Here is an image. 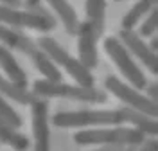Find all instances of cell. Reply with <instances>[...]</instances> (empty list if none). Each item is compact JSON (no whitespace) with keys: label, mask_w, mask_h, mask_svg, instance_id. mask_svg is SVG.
<instances>
[{"label":"cell","mask_w":158,"mask_h":151,"mask_svg":"<svg viewBox=\"0 0 158 151\" xmlns=\"http://www.w3.org/2000/svg\"><path fill=\"white\" fill-rule=\"evenodd\" d=\"M115 2H120V0H115Z\"/></svg>","instance_id":"f1b7e54d"},{"label":"cell","mask_w":158,"mask_h":151,"mask_svg":"<svg viewBox=\"0 0 158 151\" xmlns=\"http://www.w3.org/2000/svg\"><path fill=\"white\" fill-rule=\"evenodd\" d=\"M118 41L128 49V52H131L133 56H137L138 60L146 65L151 74H156L158 72V60H156V54H153L149 50L148 43L138 36L133 29H122L120 34H118Z\"/></svg>","instance_id":"9c48e42d"},{"label":"cell","mask_w":158,"mask_h":151,"mask_svg":"<svg viewBox=\"0 0 158 151\" xmlns=\"http://www.w3.org/2000/svg\"><path fill=\"white\" fill-rule=\"evenodd\" d=\"M50 4V7L58 13L59 20L61 23L65 25V29L69 34H76L77 32V27H79V20H77V15L74 7L69 4V0H47Z\"/></svg>","instance_id":"5bb4252c"},{"label":"cell","mask_w":158,"mask_h":151,"mask_svg":"<svg viewBox=\"0 0 158 151\" xmlns=\"http://www.w3.org/2000/svg\"><path fill=\"white\" fill-rule=\"evenodd\" d=\"M49 104L45 99H36L31 104L32 117V133H34V151H50V133L47 121Z\"/></svg>","instance_id":"ba28073f"},{"label":"cell","mask_w":158,"mask_h":151,"mask_svg":"<svg viewBox=\"0 0 158 151\" xmlns=\"http://www.w3.org/2000/svg\"><path fill=\"white\" fill-rule=\"evenodd\" d=\"M118 117H120V121L122 122H131L133 126H135V130L142 131L146 137L151 135V137H155L158 131V124L155 121V117H149L146 113H142V111L138 110H133V108H129V106H122V108H118Z\"/></svg>","instance_id":"8fae6325"},{"label":"cell","mask_w":158,"mask_h":151,"mask_svg":"<svg viewBox=\"0 0 158 151\" xmlns=\"http://www.w3.org/2000/svg\"><path fill=\"white\" fill-rule=\"evenodd\" d=\"M0 67H2L4 74L9 78L11 83H15L20 88H27V85H29L27 74L22 70V67L18 65V61L15 60L13 52L4 45H0Z\"/></svg>","instance_id":"4fadbf2b"},{"label":"cell","mask_w":158,"mask_h":151,"mask_svg":"<svg viewBox=\"0 0 158 151\" xmlns=\"http://www.w3.org/2000/svg\"><path fill=\"white\" fill-rule=\"evenodd\" d=\"M149 50H151V52H153V54H156V49H158V38L156 36H155V34H153V36H151V41H149Z\"/></svg>","instance_id":"d4e9b609"},{"label":"cell","mask_w":158,"mask_h":151,"mask_svg":"<svg viewBox=\"0 0 158 151\" xmlns=\"http://www.w3.org/2000/svg\"><path fill=\"white\" fill-rule=\"evenodd\" d=\"M156 7V0H138L122 18V29H133L151 9Z\"/></svg>","instance_id":"d6986e66"},{"label":"cell","mask_w":158,"mask_h":151,"mask_svg":"<svg viewBox=\"0 0 158 151\" xmlns=\"http://www.w3.org/2000/svg\"><path fill=\"white\" fill-rule=\"evenodd\" d=\"M58 128H86V126H113L122 124L117 110H77L59 111L52 117Z\"/></svg>","instance_id":"5b68a950"},{"label":"cell","mask_w":158,"mask_h":151,"mask_svg":"<svg viewBox=\"0 0 158 151\" xmlns=\"http://www.w3.org/2000/svg\"><path fill=\"white\" fill-rule=\"evenodd\" d=\"M138 146H124V149L122 151H137Z\"/></svg>","instance_id":"83f0119b"},{"label":"cell","mask_w":158,"mask_h":151,"mask_svg":"<svg viewBox=\"0 0 158 151\" xmlns=\"http://www.w3.org/2000/svg\"><path fill=\"white\" fill-rule=\"evenodd\" d=\"M144 90H146V97H148L149 101L156 103V99H158V86H156V83H148Z\"/></svg>","instance_id":"7402d4cb"},{"label":"cell","mask_w":158,"mask_h":151,"mask_svg":"<svg viewBox=\"0 0 158 151\" xmlns=\"http://www.w3.org/2000/svg\"><path fill=\"white\" fill-rule=\"evenodd\" d=\"M122 149H124V146H101L95 151H122Z\"/></svg>","instance_id":"484cf974"},{"label":"cell","mask_w":158,"mask_h":151,"mask_svg":"<svg viewBox=\"0 0 158 151\" xmlns=\"http://www.w3.org/2000/svg\"><path fill=\"white\" fill-rule=\"evenodd\" d=\"M32 94L40 97H65L72 101L81 103H92L101 104L106 103L108 97L102 90H97L94 86H79V85H67L61 81H49V79H38L32 83Z\"/></svg>","instance_id":"6da1fadb"},{"label":"cell","mask_w":158,"mask_h":151,"mask_svg":"<svg viewBox=\"0 0 158 151\" xmlns=\"http://www.w3.org/2000/svg\"><path fill=\"white\" fill-rule=\"evenodd\" d=\"M104 86H106V90L111 92L117 99H120L122 103H126L129 108L142 111V113H146L149 117H156V113H158L156 103L149 101L148 97L142 95L137 88H133V86H129L126 83H122V81L117 79L115 76H108L106 81H104Z\"/></svg>","instance_id":"52a82bcc"},{"label":"cell","mask_w":158,"mask_h":151,"mask_svg":"<svg viewBox=\"0 0 158 151\" xmlns=\"http://www.w3.org/2000/svg\"><path fill=\"white\" fill-rule=\"evenodd\" d=\"M158 149V144H156V139H146L138 146L137 151H156Z\"/></svg>","instance_id":"603a6c76"},{"label":"cell","mask_w":158,"mask_h":151,"mask_svg":"<svg viewBox=\"0 0 158 151\" xmlns=\"http://www.w3.org/2000/svg\"><path fill=\"white\" fill-rule=\"evenodd\" d=\"M0 142L11 146L16 151H25L29 148V139L25 135L18 133L16 128H13L9 122H6L4 119H0Z\"/></svg>","instance_id":"ac0fdd59"},{"label":"cell","mask_w":158,"mask_h":151,"mask_svg":"<svg viewBox=\"0 0 158 151\" xmlns=\"http://www.w3.org/2000/svg\"><path fill=\"white\" fill-rule=\"evenodd\" d=\"M85 11H86V20L92 23V27L95 31V34L102 36L104 32V11H106V2L104 0H86L85 2Z\"/></svg>","instance_id":"2e32d148"},{"label":"cell","mask_w":158,"mask_h":151,"mask_svg":"<svg viewBox=\"0 0 158 151\" xmlns=\"http://www.w3.org/2000/svg\"><path fill=\"white\" fill-rule=\"evenodd\" d=\"M146 135L135 128H97L83 130L74 135L79 146H140Z\"/></svg>","instance_id":"7a4b0ae2"},{"label":"cell","mask_w":158,"mask_h":151,"mask_svg":"<svg viewBox=\"0 0 158 151\" xmlns=\"http://www.w3.org/2000/svg\"><path fill=\"white\" fill-rule=\"evenodd\" d=\"M0 119L9 122L13 128H20L22 126V117L16 113V110H13V106L6 101V97L2 94H0Z\"/></svg>","instance_id":"ffe728a7"},{"label":"cell","mask_w":158,"mask_h":151,"mask_svg":"<svg viewBox=\"0 0 158 151\" xmlns=\"http://www.w3.org/2000/svg\"><path fill=\"white\" fill-rule=\"evenodd\" d=\"M23 2H25V6H27V7H32V6H40V2H41V0H23Z\"/></svg>","instance_id":"4316f807"},{"label":"cell","mask_w":158,"mask_h":151,"mask_svg":"<svg viewBox=\"0 0 158 151\" xmlns=\"http://www.w3.org/2000/svg\"><path fill=\"white\" fill-rule=\"evenodd\" d=\"M29 58H31V61L34 63V67L43 74V78H45V79H49V81H61V72H59L58 65L50 60V58L41 49L36 47V49L29 54Z\"/></svg>","instance_id":"9a60e30c"},{"label":"cell","mask_w":158,"mask_h":151,"mask_svg":"<svg viewBox=\"0 0 158 151\" xmlns=\"http://www.w3.org/2000/svg\"><path fill=\"white\" fill-rule=\"evenodd\" d=\"M0 94L4 97H7V99H13V101H16V103H20V104H32L36 101V95L32 92H29L27 88L16 86L9 79L2 78V74H0Z\"/></svg>","instance_id":"e0dca14e"},{"label":"cell","mask_w":158,"mask_h":151,"mask_svg":"<svg viewBox=\"0 0 158 151\" xmlns=\"http://www.w3.org/2000/svg\"><path fill=\"white\" fill-rule=\"evenodd\" d=\"M76 34H77L79 61L90 70L97 65V34L88 20L79 22Z\"/></svg>","instance_id":"30bf717a"},{"label":"cell","mask_w":158,"mask_h":151,"mask_svg":"<svg viewBox=\"0 0 158 151\" xmlns=\"http://www.w3.org/2000/svg\"><path fill=\"white\" fill-rule=\"evenodd\" d=\"M0 23L9 25V27H29L36 31H52L56 27V18L45 11L41 6H32L27 9L20 7H9V6H0Z\"/></svg>","instance_id":"3957f363"},{"label":"cell","mask_w":158,"mask_h":151,"mask_svg":"<svg viewBox=\"0 0 158 151\" xmlns=\"http://www.w3.org/2000/svg\"><path fill=\"white\" fill-rule=\"evenodd\" d=\"M104 50L108 52V56L117 65V69L120 70V74L131 83L133 88H137V90H144L146 88L148 79H146L144 72L137 67V63L133 61V58H131V54L128 52V49L117 38H113V36L106 38L104 40Z\"/></svg>","instance_id":"8992f818"},{"label":"cell","mask_w":158,"mask_h":151,"mask_svg":"<svg viewBox=\"0 0 158 151\" xmlns=\"http://www.w3.org/2000/svg\"><path fill=\"white\" fill-rule=\"evenodd\" d=\"M36 45H38V49L43 50L56 65L63 67L65 70L69 72L79 86H94V76H92V72H90L79 60L72 58L56 40H52L49 36H41V38L36 40Z\"/></svg>","instance_id":"277c9868"},{"label":"cell","mask_w":158,"mask_h":151,"mask_svg":"<svg viewBox=\"0 0 158 151\" xmlns=\"http://www.w3.org/2000/svg\"><path fill=\"white\" fill-rule=\"evenodd\" d=\"M0 41H2L4 47L18 49L22 52H25L27 56L38 47L36 41H32L29 36H25L22 31L15 29V27H9V25H4V23H0Z\"/></svg>","instance_id":"7c38bea8"},{"label":"cell","mask_w":158,"mask_h":151,"mask_svg":"<svg viewBox=\"0 0 158 151\" xmlns=\"http://www.w3.org/2000/svg\"><path fill=\"white\" fill-rule=\"evenodd\" d=\"M156 23H158V11L155 7V9H151L146 15V20H144L142 27H140V34L138 36H146V38L153 36L156 32Z\"/></svg>","instance_id":"44dd1931"},{"label":"cell","mask_w":158,"mask_h":151,"mask_svg":"<svg viewBox=\"0 0 158 151\" xmlns=\"http://www.w3.org/2000/svg\"><path fill=\"white\" fill-rule=\"evenodd\" d=\"M0 6H9V7H20L22 0H0Z\"/></svg>","instance_id":"cb8c5ba5"}]
</instances>
